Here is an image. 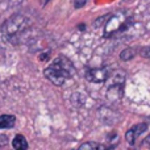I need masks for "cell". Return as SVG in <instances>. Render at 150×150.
<instances>
[{
	"label": "cell",
	"mask_w": 150,
	"mask_h": 150,
	"mask_svg": "<svg viewBox=\"0 0 150 150\" xmlns=\"http://www.w3.org/2000/svg\"><path fill=\"white\" fill-rule=\"evenodd\" d=\"M30 25L29 20L23 15H15L8 18L1 26V33L5 41L8 42H17V38L26 30V28Z\"/></svg>",
	"instance_id": "1"
},
{
	"label": "cell",
	"mask_w": 150,
	"mask_h": 150,
	"mask_svg": "<svg viewBox=\"0 0 150 150\" xmlns=\"http://www.w3.org/2000/svg\"><path fill=\"white\" fill-rule=\"evenodd\" d=\"M133 23L132 15L127 12H117L108 17L105 25H104V36L109 37L112 34L117 33V32H124L128 29Z\"/></svg>",
	"instance_id": "2"
},
{
	"label": "cell",
	"mask_w": 150,
	"mask_h": 150,
	"mask_svg": "<svg viewBox=\"0 0 150 150\" xmlns=\"http://www.w3.org/2000/svg\"><path fill=\"white\" fill-rule=\"evenodd\" d=\"M44 74H45V76H46L47 79H49L50 82H52L53 84H55V86H62L66 80L71 78V75L69 74L67 71L62 70L61 67L53 65V63L47 69H45Z\"/></svg>",
	"instance_id": "3"
},
{
	"label": "cell",
	"mask_w": 150,
	"mask_h": 150,
	"mask_svg": "<svg viewBox=\"0 0 150 150\" xmlns=\"http://www.w3.org/2000/svg\"><path fill=\"white\" fill-rule=\"evenodd\" d=\"M111 71L107 67H96V69H88L86 73V79L91 83H103L107 80Z\"/></svg>",
	"instance_id": "4"
},
{
	"label": "cell",
	"mask_w": 150,
	"mask_h": 150,
	"mask_svg": "<svg viewBox=\"0 0 150 150\" xmlns=\"http://www.w3.org/2000/svg\"><path fill=\"white\" fill-rule=\"evenodd\" d=\"M146 129H148V125L146 124H137V125H134V127H132L125 133V140H127V142L130 144V145H134L136 140H137L144 132H146Z\"/></svg>",
	"instance_id": "5"
},
{
	"label": "cell",
	"mask_w": 150,
	"mask_h": 150,
	"mask_svg": "<svg viewBox=\"0 0 150 150\" xmlns=\"http://www.w3.org/2000/svg\"><path fill=\"white\" fill-rule=\"evenodd\" d=\"M125 82V74L122 71H113L109 73L108 78H107V87L108 86H119V84H124Z\"/></svg>",
	"instance_id": "6"
},
{
	"label": "cell",
	"mask_w": 150,
	"mask_h": 150,
	"mask_svg": "<svg viewBox=\"0 0 150 150\" xmlns=\"http://www.w3.org/2000/svg\"><path fill=\"white\" fill-rule=\"evenodd\" d=\"M16 119L12 115H1L0 116V129H9L15 125Z\"/></svg>",
	"instance_id": "7"
},
{
	"label": "cell",
	"mask_w": 150,
	"mask_h": 150,
	"mask_svg": "<svg viewBox=\"0 0 150 150\" xmlns=\"http://www.w3.org/2000/svg\"><path fill=\"white\" fill-rule=\"evenodd\" d=\"M12 146L17 150H25L28 149V142L23 134H17L12 141Z\"/></svg>",
	"instance_id": "8"
},
{
	"label": "cell",
	"mask_w": 150,
	"mask_h": 150,
	"mask_svg": "<svg viewBox=\"0 0 150 150\" xmlns=\"http://www.w3.org/2000/svg\"><path fill=\"white\" fill-rule=\"evenodd\" d=\"M79 149L80 150H84V149H87V150H105V149H108V146H105V145H101V144H99V142H95V141H90V142H86V144H82V145L79 146Z\"/></svg>",
	"instance_id": "9"
},
{
	"label": "cell",
	"mask_w": 150,
	"mask_h": 150,
	"mask_svg": "<svg viewBox=\"0 0 150 150\" xmlns=\"http://www.w3.org/2000/svg\"><path fill=\"white\" fill-rule=\"evenodd\" d=\"M134 54H136L134 49L128 47V49L122 50V52L120 53V59H121V61H129V59H132V58L134 57Z\"/></svg>",
	"instance_id": "10"
},
{
	"label": "cell",
	"mask_w": 150,
	"mask_h": 150,
	"mask_svg": "<svg viewBox=\"0 0 150 150\" xmlns=\"http://www.w3.org/2000/svg\"><path fill=\"white\" fill-rule=\"evenodd\" d=\"M140 53H141V55H142V57L150 58V46H148V47H144V49H141V50H140Z\"/></svg>",
	"instance_id": "11"
},
{
	"label": "cell",
	"mask_w": 150,
	"mask_h": 150,
	"mask_svg": "<svg viewBox=\"0 0 150 150\" xmlns=\"http://www.w3.org/2000/svg\"><path fill=\"white\" fill-rule=\"evenodd\" d=\"M86 3H87V0H75V8H82L86 5Z\"/></svg>",
	"instance_id": "12"
},
{
	"label": "cell",
	"mask_w": 150,
	"mask_h": 150,
	"mask_svg": "<svg viewBox=\"0 0 150 150\" xmlns=\"http://www.w3.org/2000/svg\"><path fill=\"white\" fill-rule=\"evenodd\" d=\"M144 146H146V148H150V134L145 138V140H144Z\"/></svg>",
	"instance_id": "13"
},
{
	"label": "cell",
	"mask_w": 150,
	"mask_h": 150,
	"mask_svg": "<svg viewBox=\"0 0 150 150\" xmlns=\"http://www.w3.org/2000/svg\"><path fill=\"white\" fill-rule=\"evenodd\" d=\"M47 58H49V55H47V54H42L41 57H40V59L44 61V59H47Z\"/></svg>",
	"instance_id": "14"
},
{
	"label": "cell",
	"mask_w": 150,
	"mask_h": 150,
	"mask_svg": "<svg viewBox=\"0 0 150 150\" xmlns=\"http://www.w3.org/2000/svg\"><path fill=\"white\" fill-rule=\"evenodd\" d=\"M46 3H49V0H42V4H46Z\"/></svg>",
	"instance_id": "15"
}]
</instances>
